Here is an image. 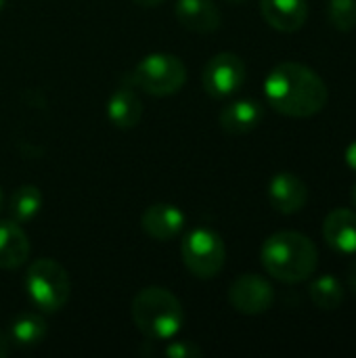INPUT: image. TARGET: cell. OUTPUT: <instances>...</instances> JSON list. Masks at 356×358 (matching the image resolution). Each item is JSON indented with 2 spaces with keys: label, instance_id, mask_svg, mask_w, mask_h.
<instances>
[{
  "label": "cell",
  "instance_id": "44dd1931",
  "mask_svg": "<svg viewBox=\"0 0 356 358\" xmlns=\"http://www.w3.org/2000/svg\"><path fill=\"white\" fill-rule=\"evenodd\" d=\"M164 355L170 358H197L204 355V350L189 340H168V346L164 348Z\"/></svg>",
  "mask_w": 356,
  "mask_h": 358
},
{
  "label": "cell",
  "instance_id": "5bb4252c",
  "mask_svg": "<svg viewBox=\"0 0 356 358\" xmlns=\"http://www.w3.org/2000/svg\"><path fill=\"white\" fill-rule=\"evenodd\" d=\"M262 117H264V107L258 101L241 99V101L229 103L220 111L218 122L227 134H248L254 128H258Z\"/></svg>",
  "mask_w": 356,
  "mask_h": 358
},
{
  "label": "cell",
  "instance_id": "2e32d148",
  "mask_svg": "<svg viewBox=\"0 0 356 358\" xmlns=\"http://www.w3.org/2000/svg\"><path fill=\"white\" fill-rule=\"evenodd\" d=\"M107 117L120 130L134 128L143 117V103L130 86H120L107 103Z\"/></svg>",
  "mask_w": 356,
  "mask_h": 358
},
{
  "label": "cell",
  "instance_id": "ba28073f",
  "mask_svg": "<svg viewBox=\"0 0 356 358\" xmlns=\"http://www.w3.org/2000/svg\"><path fill=\"white\" fill-rule=\"evenodd\" d=\"M229 302L241 315H264L275 302V289L264 277L245 273L233 281L229 289Z\"/></svg>",
  "mask_w": 356,
  "mask_h": 358
},
{
  "label": "cell",
  "instance_id": "f1b7e54d",
  "mask_svg": "<svg viewBox=\"0 0 356 358\" xmlns=\"http://www.w3.org/2000/svg\"><path fill=\"white\" fill-rule=\"evenodd\" d=\"M4 4H6V0H0V10L4 8Z\"/></svg>",
  "mask_w": 356,
  "mask_h": 358
},
{
  "label": "cell",
  "instance_id": "9c48e42d",
  "mask_svg": "<svg viewBox=\"0 0 356 358\" xmlns=\"http://www.w3.org/2000/svg\"><path fill=\"white\" fill-rule=\"evenodd\" d=\"M269 199L279 214L292 216L306 206L308 187L294 172H279L269 182Z\"/></svg>",
  "mask_w": 356,
  "mask_h": 358
},
{
  "label": "cell",
  "instance_id": "8992f818",
  "mask_svg": "<svg viewBox=\"0 0 356 358\" xmlns=\"http://www.w3.org/2000/svg\"><path fill=\"white\" fill-rule=\"evenodd\" d=\"M180 256H183V264L193 277L214 279L225 268L227 248L216 231L208 227H199L187 233V237L183 239Z\"/></svg>",
  "mask_w": 356,
  "mask_h": 358
},
{
  "label": "cell",
  "instance_id": "30bf717a",
  "mask_svg": "<svg viewBox=\"0 0 356 358\" xmlns=\"http://www.w3.org/2000/svg\"><path fill=\"white\" fill-rule=\"evenodd\" d=\"M187 224L185 212L174 203H153L143 212L141 227L155 241H170L183 233Z\"/></svg>",
  "mask_w": 356,
  "mask_h": 358
},
{
  "label": "cell",
  "instance_id": "d6986e66",
  "mask_svg": "<svg viewBox=\"0 0 356 358\" xmlns=\"http://www.w3.org/2000/svg\"><path fill=\"white\" fill-rule=\"evenodd\" d=\"M42 210V193L38 187L34 185H23L19 189H15L10 203H8V212H10V220L23 224L34 220Z\"/></svg>",
  "mask_w": 356,
  "mask_h": 358
},
{
  "label": "cell",
  "instance_id": "7402d4cb",
  "mask_svg": "<svg viewBox=\"0 0 356 358\" xmlns=\"http://www.w3.org/2000/svg\"><path fill=\"white\" fill-rule=\"evenodd\" d=\"M346 283H348L350 292L356 294V258L348 264V268H346Z\"/></svg>",
  "mask_w": 356,
  "mask_h": 358
},
{
  "label": "cell",
  "instance_id": "7a4b0ae2",
  "mask_svg": "<svg viewBox=\"0 0 356 358\" xmlns=\"http://www.w3.org/2000/svg\"><path fill=\"white\" fill-rule=\"evenodd\" d=\"M260 262L273 279L296 285L315 275L319 252L306 235L298 231H279L262 243Z\"/></svg>",
  "mask_w": 356,
  "mask_h": 358
},
{
  "label": "cell",
  "instance_id": "8fae6325",
  "mask_svg": "<svg viewBox=\"0 0 356 358\" xmlns=\"http://www.w3.org/2000/svg\"><path fill=\"white\" fill-rule=\"evenodd\" d=\"M260 13L273 29L292 34L304 27L308 4L306 0H260Z\"/></svg>",
  "mask_w": 356,
  "mask_h": 358
},
{
  "label": "cell",
  "instance_id": "e0dca14e",
  "mask_svg": "<svg viewBox=\"0 0 356 358\" xmlns=\"http://www.w3.org/2000/svg\"><path fill=\"white\" fill-rule=\"evenodd\" d=\"M48 334V325L44 321L42 315L36 313H23L19 315L13 323H10V331L8 338L10 342H15L17 346L29 348V346H38L44 342Z\"/></svg>",
  "mask_w": 356,
  "mask_h": 358
},
{
  "label": "cell",
  "instance_id": "5b68a950",
  "mask_svg": "<svg viewBox=\"0 0 356 358\" xmlns=\"http://www.w3.org/2000/svg\"><path fill=\"white\" fill-rule=\"evenodd\" d=\"M132 86H138L153 96L176 94L187 82L185 63L170 52H153L136 63L130 73Z\"/></svg>",
  "mask_w": 356,
  "mask_h": 358
},
{
  "label": "cell",
  "instance_id": "ffe728a7",
  "mask_svg": "<svg viewBox=\"0 0 356 358\" xmlns=\"http://www.w3.org/2000/svg\"><path fill=\"white\" fill-rule=\"evenodd\" d=\"M327 17L340 31H353L356 27V0H329Z\"/></svg>",
  "mask_w": 356,
  "mask_h": 358
},
{
  "label": "cell",
  "instance_id": "9a60e30c",
  "mask_svg": "<svg viewBox=\"0 0 356 358\" xmlns=\"http://www.w3.org/2000/svg\"><path fill=\"white\" fill-rule=\"evenodd\" d=\"M29 258V239L15 220H0V268L15 271Z\"/></svg>",
  "mask_w": 356,
  "mask_h": 358
},
{
  "label": "cell",
  "instance_id": "4316f807",
  "mask_svg": "<svg viewBox=\"0 0 356 358\" xmlns=\"http://www.w3.org/2000/svg\"><path fill=\"white\" fill-rule=\"evenodd\" d=\"M2 208H4V195H2V189H0V212H2Z\"/></svg>",
  "mask_w": 356,
  "mask_h": 358
},
{
  "label": "cell",
  "instance_id": "cb8c5ba5",
  "mask_svg": "<svg viewBox=\"0 0 356 358\" xmlns=\"http://www.w3.org/2000/svg\"><path fill=\"white\" fill-rule=\"evenodd\" d=\"M10 352V338L0 331V357H6Z\"/></svg>",
  "mask_w": 356,
  "mask_h": 358
},
{
  "label": "cell",
  "instance_id": "7c38bea8",
  "mask_svg": "<svg viewBox=\"0 0 356 358\" xmlns=\"http://www.w3.org/2000/svg\"><path fill=\"white\" fill-rule=\"evenodd\" d=\"M174 13L183 27L197 34L216 31L222 23L220 8L214 0H176Z\"/></svg>",
  "mask_w": 356,
  "mask_h": 358
},
{
  "label": "cell",
  "instance_id": "277c9868",
  "mask_svg": "<svg viewBox=\"0 0 356 358\" xmlns=\"http://www.w3.org/2000/svg\"><path fill=\"white\" fill-rule=\"evenodd\" d=\"M25 292L40 313H59L69 300V275L57 260L40 258L27 268Z\"/></svg>",
  "mask_w": 356,
  "mask_h": 358
},
{
  "label": "cell",
  "instance_id": "83f0119b",
  "mask_svg": "<svg viewBox=\"0 0 356 358\" xmlns=\"http://www.w3.org/2000/svg\"><path fill=\"white\" fill-rule=\"evenodd\" d=\"M353 206L356 208V185H355V189H353Z\"/></svg>",
  "mask_w": 356,
  "mask_h": 358
},
{
  "label": "cell",
  "instance_id": "484cf974",
  "mask_svg": "<svg viewBox=\"0 0 356 358\" xmlns=\"http://www.w3.org/2000/svg\"><path fill=\"white\" fill-rule=\"evenodd\" d=\"M227 2H233V4H245V2H250V0H227Z\"/></svg>",
  "mask_w": 356,
  "mask_h": 358
},
{
  "label": "cell",
  "instance_id": "603a6c76",
  "mask_svg": "<svg viewBox=\"0 0 356 358\" xmlns=\"http://www.w3.org/2000/svg\"><path fill=\"white\" fill-rule=\"evenodd\" d=\"M344 157H346V164H348L353 170H356V141H353V143L348 145V149H346Z\"/></svg>",
  "mask_w": 356,
  "mask_h": 358
},
{
  "label": "cell",
  "instance_id": "6da1fadb",
  "mask_svg": "<svg viewBox=\"0 0 356 358\" xmlns=\"http://www.w3.org/2000/svg\"><path fill=\"white\" fill-rule=\"evenodd\" d=\"M264 96L281 115L313 117L325 109L329 90L315 69L296 61H283L269 71L264 80Z\"/></svg>",
  "mask_w": 356,
  "mask_h": 358
},
{
  "label": "cell",
  "instance_id": "ac0fdd59",
  "mask_svg": "<svg viewBox=\"0 0 356 358\" xmlns=\"http://www.w3.org/2000/svg\"><path fill=\"white\" fill-rule=\"evenodd\" d=\"M308 296H311V300L315 302L317 308H321V310H338L344 304L346 292H344V285H342V281L338 277L323 275V277H317L311 283Z\"/></svg>",
  "mask_w": 356,
  "mask_h": 358
},
{
  "label": "cell",
  "instance_id": "d4e9b609",
  "mask_svg": "<svg viewBox=\"0 0 356 358\" xmlns=\"http://www.w3.org/2000/svg\"><path fill=\"white\" fill-rule=\"evenodd\" d=\"M138 6H145V8H153V6H159L164 0H134Z\"/></svg>",
  "mask_w": 356,
  "mask_h": 358
},
{
  "label": "cell",
  "instance_id": "52a82bcc",
  "mask_svg": "<svg viewBox=\"0 0 356 358\" xmlns=\"http://www.w3.org/2000/svg\"><path fill=\"white\" fill-rule=\"evenodd\" d=\"M245 63L235 52H218L214 55L201 73V84L206 92L214 99H225L235 94L245 82Z\"/></svg>",
  "mask_w": 356,
  "mask_h": 358
},
{
  "label": "cell",
  "instance_id": "4fadbf2b",
  "mask_svg": "<svg viewBox=\"0 0 356 358\" xmlns=\"http://www.w3.org/2000/svg\"><path fill=\"white\" fill-rule=\"evenodd\" d=\"M323 239L338 254H356V212L336 208L323 222Z\"/></svg>",
  "mask_w": 356,
  "mask_h": 358
},
{
  "label": "cell",
  "instance_id": "3957f363",
  "mask_svg": "<svg viewBox=\"0 0 356 358\" xmlns=\"http://www.w3.org/2000/svg\"><path fill=\"white\" fill-rule=\"evenodd\" d=\"M132 323L151 342L176 338L185 323L180 300L164 287H145L132 300Z\"/></svg>",
  "mask_w": 356,
  "mask_h": 358
}]
</instances>
